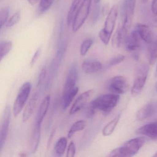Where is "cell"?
Masks as SVG:
<instances>
[{
    "label": "cell",
    "mask_w": 157,
    "mask_h": 157,
    "mask_svg": "<svg viewBox=\"0 0 157 157\" xmlns=\"http://www.w3.org/2000/svg\"><path fill=\"white\" fill-rule=\"evenodd\" d=\"M67 144V139L66 137H62L58 140L55 146V153L57 156L61 157L65 153Z\"/></svg>",
    "instance_id": "obj_22"
},
{
    "label": "cell",
    "mask_w": 157,
    "mask_h": 157,
    "mask_svg": "<svg viewBox=\"0 0 157 157\" xmlns=\"http://www.w3.org/2000/svg\"><path fill=\"white\" fill-rule=\"evenodd\" d=\"M39 90L38 89L33 94L31 99H30L28 104L25 107L23 114L22 122L25 123L31 117L35 108L37 102V99L39 96Z\"/></svg>",
    "instance_id": "obj_13"
},
{
    "label": "cell",
    "mask_w": 157,
    "mask_h": 157,
    "mask_svg": "<svg viewBox=\"0 0 157 157\" xmlns=\"http://www.w3.org/2000/svg\"><path fill=\"white\" fill-rule=\"evenodd\" d=\"M108 90L112 93L117 94H124L129 89L127 80L123 76H115L112 78L108 84Z\"/></svg>",
    "instance_id": "obj_6"
},
{
    "label": "cell",
    "mask_w": 157,
    "mask_h": 157,
    "mask_svg": "<svg viewBox=\"0 0 157 157\" xmlns=\"http://www.w3.org/2000/svg\"><path fill=\"white\" fill-rule=\"evenodd\" d=\"M21 13L20 11H18L14 13L10 20L7 21V23L5 25L7 28H11L14 26V25L18 23L21 20Z\"/></svg>",
    "instance_id": "obj_31"
},
{
    "label": "cell",
    "mask_w": 157,
    "mask_h": 157,
    "mask_svg": "<svg viewBox=\"0 0 157 157\" xmlns=\"http://www.w3.org/2000/svg\"><path fill=\"white\" fill-rule=\"evenodd\" d=\"M11 119V109L9 105H6L3 113L0 133V152L2 151L7 140Z\"/></svg>",
    "instance_id": "obj_7"
},
{
    "label": "cell",
    "mask_w": 157,
    "mask_h": 157,
    "mask_svg": "<svg viewBox=\"0 0 157 157\" xmlns=\"http://www.w3.org/2000/svg\"><path fill=\"white\" fill-rule=\"evenodd\" d=\"M102 67V64L95 59H88L84 60L82 68L84 73L91 74L97 73L101 70Z\"/></svg>",
    "instance_id": "obj_12"
},
{
    "label": "cell",
    "mask_w": 157,
    "mask_h": 157,
    "mask_svg": "<svg viewBox=\"0 0 157 157\" xmlns=\"http://www.w3.org/2000/svg\"><path fill=\"white\" fill-rule=\"evenodd\" d=\"M119 99V94H108L100 95L91 102L96 110L107 115L117 105Z\"/></svg>",
    "instance_id": "obj_2"
},
{
    "label": "cell",
    "mask_w": 157,
    "mask_h": 157,
    "mask_svg": "<svg viewBox=\"0 0 157 157\" xmlns=\"http://www.w3.org/2000/svg\"><path fill=\"white\" fill-rule=\"evenodd\" d=\"M32 89V85L29 82L23 84L19 90L13 106V113L14 117L18 116L21 112L27 102Z\"/></svg>",
    "instance_id": "obj_4"
},
{
    "label": "cell",
    "mask_w": 157,
    "mask_h": 157,
    "mask_svg": "<svg viewBox=\"0 0 157 157\" xmlns=\"http://www.w3.org/2000/svg\"><path fill=\"white\" fill-rule=\"evenodd\" d=\"M93 41L91 39H87L84 40L81 46L80 52L81 56H84L88 53L89 49L92 45Z\"/></svg>",
    "instance_id": "obj_30"
},
{
    "label": "cell",
    "mask_w": 157,
    "mask_h": 157,
    "mask_svg": "<svg viewBox=\"0 0 157 157\" xmlns=\"http://www.w3.org/2000/svg\"><path fill=\"white\" fill-rule=\"evenodd\" d=\"M155 77H157V66L156 67V71H155Z\"/></svg>",
    "instance_id": "obj_47"
},
{
    "label": "cell",
    "mask_w": 157,
    "mask_h": 157,
    "mask_svg": "<svg viewBox=\"0 0 157 157\" xmlns=\"http://www.w3.org/2000/svg\"><path fill=\"white\" fill-rule=\"evenodd\" d=\"M55 0H41L39 6V12L42 13L48 10L53 5Z\"/></svg>",
    "instance_id": "obj_29"
},
{
    "label": "cell",
    "mask_w": 157,
    "mask_h": 157,
    "mask_svg": "<svg viewBox=\"0 0 157 157\" xmlns=\"http://www.w3.org/2000/svg\"><path fill=\"white\" fill-rule=\"evenodd\" d=\"M78 71L77 66H72L67 74L62 94L71 90L76 87L75 85L78 81Z\"/></svg>",
    "instance_id": "obj_10"
},
{
    "label": "cell",
    "mask_w": 157,
    "mask_h": 157,
    "mask_svg": "<svg viewBox=\"0 0 157 157\" xmlns=\"http://www.w3.org/2000/svg\"><path fill=\"white\" fill-rule=\"evenodd\" d=\"M41 126L35 125L33 131L32 133L30 141L31 152L32 153H35L36 152L40 139V133H41Z\"/></svg>",
    "instance_id": "obj_19"
},
{
    "label": "cell",
    "mask_w": 157,
    "mask_h": 157,
    "mask_svg": "<svg viewBox=\"0 0 157 157\" xmlns=\"http://www.w3.org/2000/svg\"><path fill=\"white\" fill-rule=\"evenodd\" d=\"M50 99H51L50 95H47L45 97L44 99L41 103L37 112V115H36L35 123V124L36 125L41 126L44 118L48 111L49 105H50Z\"/></svg>",
    "instance_id": "obj_15"
},
{
    "label": "cell",
    "mask_w": 157,
    "mask_h": 157,
    "mask_svg": "<svg viewBox=\"0 0 157 157\" xmlns=\"http://www.w3.org/2000/svg\"><path fill=\"white\" fill-rule=\"evenodd\" d=\"M136 0H124L123 4L124 21L132 22Z\"/></svg>",
    "instance_id": "obj_16"
},
{
    "label": "cell",
    "mask_w": 157,
    "mask_h": 157,
    "mask_svg": "<svg viewBox=\"0 0 157 157\" xmlns=\"http://www.w3.org/2000/svg\"><path fill=\"white\" fill-rule=\"evenodd\" d=\"M136 31L141 39L147 44L152 42V33L149 26L143 24H138Z\"/></svg>",
    "instance_id": "obj_18"
},
{
    "label": "cell",
    "mask_w": 157,
    "mask_h": 157,
    "mask_svg": "<svg viewBox=\"0 0 157 157\" xmlns=\"http://www.w3.org/2000/svg\"><path fill=\"white\" fill-rule=\"evenodd\" d=\"M155 89H156V91L157 92V82L155 83Z\"/></svg>",
    "instance_id": "obj_48"
},
{
    "label": "cell",
    "mask_w": 157,
    "mask_h": 157,
    "mask_svg": "<svg viewBox=\"0 0 157 157\" xmlns=\"http://www.w3.org/2000/svg\"><path fill=\"white\" fill-rule=\"evenodd\" d=\"M111 36L112 35L108 33L104 29H102L99 33V37L101 41L105 45H107L109 44Z\"/></svg>",
    "instance_id": "obj_33"
},
{
    "label": "cell",
    "mask_w": 157,
    "mask_h": 157,
    "mask_svg": "<svg viewBox=\"0 0 157 157\" xmlns=\"http://www.w3.org/2000/svg\"><path fill=\"white\" fill-rule=\"evenodd\" d=\"M78 88L76 87L71 90L62 94L61 106L63 110H66L69 107L78 94Z\"/></svg>",
    "instance_id": "obj_20"
},
{
    "label": "cell",
    "mask_w": 157,
    "mask_h": 157,
    "mask_svg": "<svg viewBox=\"0 0 157 157\" xmlns=\"http://www.w3.org/2000/svg\"><path fill=\"white\" fill-rule=\"evenodd\" d=\"M101 0H94V3L95 4H97V3H99L101 1Z\"/></svg>",
    "instance_id": "obj_44"
},
{
    "label": "cell",
    "mask_w": 157,
    "mask_h": 157,
    "mask_svg": "<svg viewBox=\"0 0 157 157\" xmlns=\"http://www.w3.org/2000/svg\"><path fill=\"white\" fill-rule=\"evenodd\" d=\"M148 48L149 61L150 65L154 64L157 59V40L150 43Z\"/></svg>",
    "instance_id": "obj_25"
},
{
    "label": "cell",
    "mask_w": 157,
    "mask_h": 157,
    "mask_svg": "<svg viewBox=\"0 0 157 157\" xmlns=\"http://www.w3.org/2000/svg\"><path fill=\"white\" fill-rule=\"evenodd\" d=\"M12 42L10 41H1L0 42V58L2 60L11 50Z\"/></svg>",
    "instance_id": "obj_26"
},
{
    "label": "cell",
    "mask_w": 157,
    "mask_h": 157,
    "mask_svg": "<svg viewBox=\"0 0 157 157\" xmlns=\"http://www.w3.org/2000/svg\"><path fill=\"white\" fill-rule=\"evenodd\" d=\"M147 20L151 26L157 27V14H154L152 11L148 12L147 14Z\"/></svg>",
    "instance_id": "obj_36"
},
{
    "label": "cell",
    "mask_w": 157,
    "mask_h": 157,
    "mask_svg": "<svg viewBox=\"0 0 157 157\" xmlns=\"http://www.w3.org/2000/svg\"><path fill=\"white\" fill-rule=\"evenodd\" d=\"M82 1V0H73L67 17V23L68 25H70L72 23L73 19Z\"/></svg>",
    "instance_id": "obj_21"
},
{
    "label": "cell",
    "mask_w": 157,
    "mask_h": 157,
    "mask_svg": "<svg viewBox=\"0 0 157 157\" xmlns=\"http://www.w3.org/2000/svg\"><path fill=\"white\" fill-rule=\"evenodd\" d=\"M148 1V0H142V2H143L144 3H146V2H147Z\"/></svg>",
    "instance_id": "obj_49"
},
{
    "label": "cell",
    "mask_w": 157,
    "mask_h": 157,
    "mask_svg": "<svg viewBox=\"0 0 157 157\" xmlns=\"http://www.w3.org/2000/svg\"><path fill=\"white\" fill-rule=\"evenodd\" d=\"M94 92V90H90L84 92L79 95L75 100L74 103L72 105L69 114L71 115L74 114L80 111L86 105L90 97L93 95Z\"/></svg>",
    "instance_id": "obj_8"
},
{
    "label": "cell",
    "mask_w": 157,
    "mask_h": 157,
    "mask_svg": "<svg viewBox=\"0 0 157 157\" xmlns=\"http://www.w3.org/2000/svg\"><path fill=\"white\" fill-rule=\"evenodd\" d=\"M148 71V66L145 64L141 65L137 70L131 89V94L133 96L138 95L142 91L146 83Z\"/></svg>",
    "instance_id": "obj_5"
},
{
    "label": "cell",
    "mask_w": 157,
    "mask_h": 157,
    "mask_svg": "<svg viewBox=\"0 0 157 157\" xmlns=\"http://www.w3.org/2000/svg\"><path fill=\"white\" fill-rule=\"evenodd\" d=\"M46 68L45 67L43 68L42 70H41L40 74H39V77H38L37 85H36V87H37L38 89L40 88V87H41V85L44 83L46 75Z\"/></svg>",
    "instance_id": "obj_38"
},
{
    "label": "cell",
    "mask_w": 157,
    "mask_h": 157,
    "mask_svg": "<svg viewBox=\"0 0 157 157\" xmlns=\"http://www.w3.org/2000/svg\"><path fill=\"white\" fill-rule=\"evenodd\" d=\"M118 7L115 5L110 10L106 17L103 28L108 33L112 35L115 26L116 21L118 14Z\"/></svg>",
    "instance_id": "obj_11"
},
{
    "label": "cell",
    "mask_w": 157,
    "mask_h": 157,
    "mask_svg": "<svg viewBox=\"0 0 157 157\" xmlns=\"http://www.w3.org/2000/svg\"><path fill=\"white\" fill-rule=\"evenodd\" d=\"M151 11L154 14H157V0H153L152 2Z\"/></svg>",
    "instance_id": "obj_41"
},
{
    "label": "cell",
    "mask_w": 157,
    "mask_h": 157,
    "mask_svg": "<svg viewBox=\"0 0 157 157\" xmlns=\"http://www.w3.org/2000/svg\"><path fill=\"white\" fill-rule=\"evenodd\" d=\"M96 110V108H95L92 102H91L87 105L85 109V113L86 117L89 118L93 117Z\"/></svg>",
    "instance_id": "obj_35"
},
{
    "label": "cell",
    "mask_w": 157,
    "mask_h": 157,
    "mask_svg": "<svg viewBox=\"0 0 157 157\" xmlns=\"http://www.w3.org/2000/svg\"><path fill=\"white\" fill-rule=\"evenodd\" d=\"M86 125V121L84 120H78L74 123L69 130L67 135L68 138H71L76 132L84 129Z\"/></svg>",
    "instance_id": "obj_24"
},
{
    "label": "cell",
    "mask_w": 157,
    "mask_h": 157,
    "mask_svg": "<svg viewBox=\"0 0 157 157\" xmlns=\"http://www.w3.org/2000/svg\"><path fill=\"white\" fill-rule=\"evenodd\" d=\"M153 157H157V151L154 153V155H153Z\"/></svg>",
    "instance_id": "obj_46"
},
{
    "label": "cell",
    "mask_w": 157,
    "mask_h": 157,
    "mask_svg": "<svg viewBox=\"0 0 157 157\" xmlns=\"http://www.w3.org/2000/svg\"><path fill=\"white\" fill-rule=\"evenodd\" d=\"M76 148L74 141H71L68 147L67 155V157H74L76 154Z\"/></svg>",
    "instance_id": "obj_37"
},
{
    "label": "cell",
    "mask_w": 157,
    "mask_h": 157,
    "mask_svg": "<svg viewBox=\"0 0 157 157\" xmlns=\"http://www.w3.org/2000/svg\"><path fill=\"white\" fill-rule=\"evenodd\" d=\"M41 53V48H39L38 49L36 50L35 53L34 55L33 56V58H32V60H31V66H33L35 64L36 62L37 61L38 59V58L40 56V54Z\"/></svg>",
    "instance_id": "obj_39"
},
{
    "label": "cell",
    "mask_w": 157,
    "mask_h": 157,
    "mask_svg": "<svg viewBox=\"0 0 157 157\" xmlns=\"http://www.w3.org/2000/svg\"><path fill=\"white\" fill-rule=\"evenodd\" d=\"M140 40L141 38L136 31L128 34L124 42L126 49L129 52L136 51L140 48L141 45Z\"/></svg>",
    "instance_id": "obj_9"
},
{
    "label": "cell",
    "mask_w": 157,
    "mask_h": 157,
    "mask_svg": "<svg viewBox=\"0 0 157 157\" xmlns=\"http://www.w3.org/2000/svg\"><path fill=\"white\" fill-rule=\"evenodd\" d=\"M147 141L145 136L138 137L128 140L121 147L113 150L109 157H130L138 152Z\"/></svg>",
    "instance_id": "obj_1"
},
{
    "label": "cell",
    "mask_w": 157,
    "mask_h": 157,
    "mask_svg": "<svg viewBox=\"0 0 157 157\" xmlns=\"http://www.w3.org/2000/svg\"><path fill=\"white\" fill-rule=\"evenodd\" d=\"M121 115L119 114L112 121L108 123L104 127L102 130V134L104 136H110L113 132L119 122Z\"/></svg>",
    "instance_id": "obj_23"
},
{
    "label": "cell",
    "mask_w": 157,
    "mask_h": 157,
    "mask_svg": "<svg viewBox=\"0 0 157 157\" xmlns=\"http://www.w3.org/2000/svg\"><path fill=\"white\" fill-rule=\"evenodd\" d=\"M10 13V8L7 7L2 9L0 11V27L2 28L8 21Z\"/></svg>",
    "instance_id": "obj_28"
},
{
    "label": "cell",
    "mask_w": 157,
    "mask_h": 157,
    "mask_svg": "<svg viewBox=\"0 0 157 157\" xmlns=\"http://www.w3.org/2000/svg\"><path fill=\"white\" fill-rule=\"evenodd\" d=\"M21 155H20V156H21V157H22H22L26 156V154H25V153H23H23H21Z\"/></svg>",
    "instance_id": "obj_45"
},
{
    "label": "cell",
    "mask_w": 157,
    "mask_h": 157,
    "mask_svg": "<svg viewBox=\"0 0 157 157\" xmlns=\"http://www.w3.org/2000/svg\"><path fill=\"white\" fill-rule=\"evenodd\" d=\"M136 133L157 140V122L149 123L137 129Z\"/></svg>",
    "instance_id": "obj_14"
},
{
    "label": "cell",
    "mask_w": 157,
    "mask_h": 157,
    "mask_svg": "<svg viewBox=\"0 0 157 157\" xmlns=\"http://www.w3.org/2000/svg\"><path fill=\"white\" fill-rule=\"evenodd\" d=\"M109 8L110 7L108 4H105L104 6L103 7L101 12L104 16H107L110 11V10H109Z\"/></svg>",
    "instance_id": "obj_40"
},
{
    "label": "cell",
    "mask_w": 157,
    "mask_h": 157,
    "mask_svg": "<svg viewBox=\"0 0 157 157\" xmlns=\"http://www.w3.org/2000/svg\"><path fill=\"white\" fill-rule=\"evenodd\" d=\"M28 2L32 5H34L37 3L38 0H28Z\"/></svg>",
    "instance_id": "obj_43"
},
{
    "label": "cell",
    "mask_w": 157,
    "mask_h": 157,
    "mask_svg": "<svg viewBox=\"0 0 157 157\" xmlns=\"http://www.w3.org/2000/svg\"><path fill=\"white\" fill-rule=\"evenodd\" d=\"M101 13V7L99 3L95 4V6L94 7L92 12L91 16V21L92 24H95L97 22L100 17Z\"/></svg>",
    "instance_id": "obj_32"
},
{
    "label": "cell",
    "mask_w": 157,
    "mask_h": 157,
    "mask_svg": "<svg viewBox=\"0 0 157 157\" xmlns=\"http://www.w3.org/2000/svg\"><path fill=\"white\" fill-rule=\"evenodd\" d=\"M125 59V56L123 55H118L113 57L109 61L108 64V67H112L115 66L119 63H121L124 61Z\"/></svg>",
    "instance_id": "obj_34"
},
{
    "label": "cell",
    "mask_w": 157,
    "mask_h": 157,
    "mask_svg": "<svg viewBox=\"0 0 157 157\" xmlns=\"http://www.w3.org/2000/svg\"><path fill=\"white\" fill-rule=\"evenodd\" d=\"M155 110V105L153 103L147 104L138 111L136 114L137 119L138 121H143L147 119L153 115Z\"/></svg>",
    "instance_id": "obj_17"
},
{
    "label": "cell",
    "mask_w": 157,
    "mask_h": 157,
    "mask_svg": "<svg viewBox=\"0 0 157 157\" xmlns=\"http://www.w3.org/2000/svg\"><path fill=\"white\" fill-rule=\"evenodd\" d=\"M55 132H56V130H55V129H53V130H52V132L51 133V134H50V136L49 138V140H48V147H49V146H50V143H51L52 139H53V136H54V135H55Z\"/></svg>",
    "instance_id": "obj_42"
},
{
    "label": "cell",
    "mask_w": 157,
    "mask_h": 157,
    "mask_svg": "<svg viewBox=\"0 0 157 157\" xmlns=\"http://www.w3.org/2000/svg\"><path fill=\"white\" fill-rule=\"evenodd\" d=\"M92 1V0H82L72 22V30L74 33L79 31L88 18Z\"/></svg>",
    "instance_id": "obj_3"
},
{
    "label": "cell",
    "mask_w": 157,
    "mask_h": 157,
    "mask_svg": "<svg viewBox=\"0 0 157 157\" xmlns=\"http://www.w3.org/2000/svg\"><path fill=\"white\" fill-rule=\"evenodd\" d=\"M124 36L121 31V27H118L112 39V44L113 46L119 48L121 46L122 43L124 42Z\"/></svg>",
    "instance_id": "obj_27"
}]
</instances>
